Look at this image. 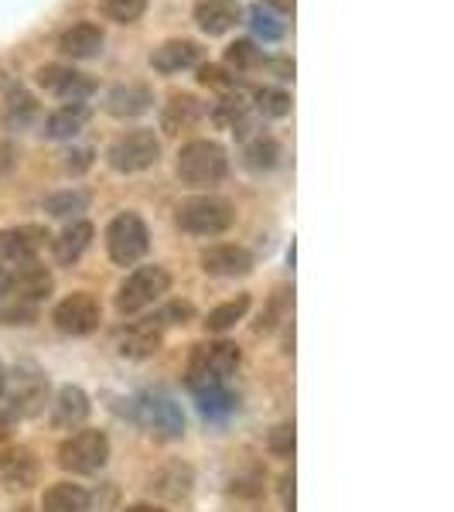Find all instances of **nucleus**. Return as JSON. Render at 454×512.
Segmentation results:
<instances>
[{
    "mask_svg": "<svg viewBox=\"0 0 454 512\" xmlns=\"http://www.w3.org/2000/svg\"><path fill=\"white\" fill-rule=\"evenodd\" d=\"M175 222L188 236H222L236 226V205L222 195H188L175 205Z\"/></svg>",
    "mask_w": 454,
    "mask_h": 512,
    "instance_id": "1",
    "label": "nucleus"
},
{
    "mask_svg": "<svg viewBox=\"0 0 454 512\" xmlns=\"http://www.w3.org/2000/svg\"><path fill=\"white\" fill-rule=\"evenodd\" d=\"M175 171L185 185L212 188L229 175V151L219 144V140H209V137L188 140V144L178 151Z\"/></svg>",
    "mask_w": 454,
    "mask_h": 512,
    "instance_id": "2",
    "label": "nucleus"
},
{
    "mask_svg": "<svg viewBox=\"0 0 454 512\" xmlns=\"http://www.w3.org/2000/svg\"><path fill=\"white\" fill-rule=\"evenodd\" d=\"M239 369V345L236 342H202L192 349V359H188V386L195 390H205V386H222L229 383Z\"/></svg>",
    "mask_w": 454,
    "mask_h": 512,
    "instance_id": "3",
    "label": "nucleus"
},
{
    "mask_svg": "<svg viewBox=\"0 0 454 512\" xmlns=\"http://www.w3.org/2000/svg\"><path fill=\"white\" fill-rule=\"evenodd\" d=\"M158 161H161V140L147 127L123 130V134L113 137V144L106 147V164H110L117 175H140V171L154 168Z\"/></svg>",
    "mask_w": 454,
    "mask_h": 512,
    "instance_id": "4",
    "label": "nucleus"
},
{
    "mask_svg": "<svg viewBox=\"0 0 454 512\" xmlns=\"http://www.w3.org/2000/svg\"><path fill=\"white\" fill-rule=\"evenodd\" d=\"M130 410H134V420L140 427H147L154 437L161 441H178L185 434V414L175 403V396L164 390H144L130 400Z\"/></svg>",
    "mask_w": 454,
    "mask_h": 512,
    "instance_id": "5",
    "label": "nucleus"
},
{
    "mask_svg": "<svg viewBox=\"0 0 454 512\" xmlns=\"http://www.w3.org/2000/svg\"><path fill=\"white\" fill-rule=\"evenodd\" d=\"M0 396H7L4 410L11 417H18V420L38 417L48 403V376L41 373L38 366H31V362H21L14 373H7L4 393Z\"/></svg>",
    "mask_w": 454,
    "mask_h": 512,
    "instance_id": "6",
    "label": "nucleus"
},
{
    "mask_svg": "<svg viewBox=\"0 0 454 512\" xmlns=\"http://www.w3.org/2000/svg\"><path fill=\"white\" fill-rule=\"evenodd\" d=\"M151 250V229L137 212H120L106 226V253L117 267H137Z\"/></svg>",
    "mask_w": 454,
    "mask_h": 512,
    "instance_id": "7",
    "label": "nucleus"
},
{
    "mask_svg": "<svg viewBox=\"0 0 454 512\" xmlns=\"http://www.w3.org/2000/svg\"><path fill=\"white\" fill-rule=\"evenodd\" d=\"M171 291V274L158 263H147V267L130 270L127 280L120 284L117 291V311L120 315H140L147 311L151 304H158L164 294Z\"/></svg>",
    "mask_w": 454,
    "mask_h": 512,
    "instance_id": "8",
    "label": "nucleus"
},
{
    "mask_svg": "<svg viewBox=\"0 0 454 512\" xmlns=\"http://www.w3.org/2000/svg\"><path fill=\"white\" fill-rule=\"evenodd\" d=\"M110 461V437L103 431H76L59 444V465L72 475H96Z\"/></svg>",
    "mask_w": 454,
    "mask_h": 512,
    "instance_id": "9",
    "label": "nucleus"
},
{
    "mask_svg": "<svg viewBox=\"0 0 454 512\" xmlns=\"http://www.w3.org/2000/svg\"><path fill=\"white\" fill-rule=\"evenodd\" d=\"M35 82H38V89H45L48 96L62 99V103H86V99L96 93L93 76H86V72L72 69V65H62V62L38 65Z\"/></svg>",
    "mask_w": 454,
    "mask_h": 512,
    "instance_id": "10",
    "label": "nucleus"
},
{
    "mask_svg": "<svg viewBox=\"0 0 454 512\" xmlns=\"http://www.w3.org/2000/svg\"><path fill=\"white\" fill-rule=\"evenodd\" d=\"M99 318H103V311H99V301H96L93 294H86V291L69 294L65 301L55 304V311H52L55 328H59L62 335H72V338L96 332Z\"/></svg>",
    "mask_w": 454,
    "mask_h": 512,
    "instance_id": "11",
    "label": "nucleus"
},
{
    "mask_svg": "<svg viewBox=\"0 0 454 512\" xmlns=\"http://www.w3.org/2000/svg\"><path fill=\"white\" fill-rule=\"evenodd\" d=\"M52 243V233L38 222H21V226L0 229V260L4 263H31L38 260V253Z\"/></svg>",
    "mask_w": 454,
    "mask_h": 512,
    "instance_id": "12",
    "label": "nucleus"
},
{
    "mask_svg": "<svg viewBox=\"0 0 454 512\" xmlns=\"http://www.w3.org/2000/svg\"><path fill=\"white\" fill-rule=\"evenodd\" d=\"M205 62V48L195 38H168L151 52V69L161 76H178V72L198 69Z\"/></svg>",
    "mask_w": 454,
    "mask_h": 512,
    "instance_id": "13",
    "label": "nucleus"
},
{
    "mask_svg": "<svg viewBox=\"0 0 454 512\" xmlns=\"http://www.w3.org/2000/svg\"><path fill=\"white\" fill-rule=\"evenodd\" d=\"M205 117H209V103H202L195 93H171L161 106V130L168 137H178L195 130Z\"/></svg>",
    "mask_w": 454,
    "mask_h": 512,
    "instance_id": "14",
    "label": "nucleus"
},
{
    "mask_svg": "<svg viewBox=\"0 0 454 512\" xmlns=\"http://www.w3.org/2000/svg\"><path fill=\"white\" fill-rule=\"evenodd\" d=\"M161 342H164V321L154 315L123 328L117 338V349L123 359H151L161 349Z\"/></svg>",
    "mask_w": 454,
    "mask_h": 512,
    "instance_id": "15",
    "label": "nucleus"
},
{
    "mask_svg": "<svg viewBox=\"0 0 454 512\" xmlns=\"http://www.w3.org/2000/svg\"><path fill=\"white\" fill-rule=\"evenodd\" d=\"M202 270L209 277H226V280L246 277L253 274V253L236 243H216L202 253Z\"/></svg>",
    "mask_w": 454,
    "mask_h": 512,
    "instance_id": "16",
    "label": "nucleus"
},
{
    "mask_svg": "<svg viewBox=\"0 0 454 512\" xmlns=\"http://www.w3.org/2000/svg\"><path fill=\"white\" fill-rule=\"evenodd\" d=\"M106 113L117 120H137L154 110V89L144 82H123L106 93Z\"/></svg>",
    "mask_w": 454,
    "mask_h": 512,
    "instance_id": "17",
    "label": "nucleus"
},
{
    "mask_svg": "<svg viewBox=\"0 0 454 512\" xmlns=\"http://www.w3.org/2000/svg\"><path fill=\"white\" fill-rule=\"evenodd\" d=\"M103 45H106V35H103V28L93 21L69 24V28L59 35V52L72 62L99 59V55H103Z\"/></svg>",
    "mask_w": 454,
    "mask_h": 512,
    "instance_id": "18",
    "label": "nucleus"
},
{
    "mask_svg": "<svg viewBox=\"0 0 454 512\" xmlns=\"http://www.w3.org/2000/svg\"><path fill=\"white\" fill-rule=\"evenodd\" d=\"M243 21V7L239 0H198L195 4V24L202 35L222 38Z\"/></svg>",
    "mask_w": 454,
    "mask_h": 512,
    "instance_id": "19",
    "label": "nucleus"
},
{
    "mask_svg": "<svg viewBox=\"0 0 454 512\" xmlns=\"http://www.w3.org/2000/svg\"><path fill=\"white\" fill-rule=\"evenodd\" d=\"M55 291V277L48 267H41L38 260L31 263H18V270L11 274V294L18 301H28V304H41L45 297H52Z\"/></svg>",
    "mask_w": 454,
    "mask_h": 512,
    "instance_id": "20",
    "label": "nucleus"
},
{
    "mask_svg": "<svg viewBox=\"0 0 454 512\" xmlns=\"http://www.w3.org/2000/svg\"><path fill=\"white\" fill-rule=\"evenodd\" d=\"M0 478L7 489H31L38 482V458L31 448H4L0 451Z\"/></svg>",
    "mask_w": 454,
    "mask_h": 512,
    "instance_id": "21",
    "label": "nucleus"
},
{
    "mask_svg": "<svg viewBox=\"0 0 454 512\" xmlns=\"http://www.w3.org/2000/svg\"><path fill=\"white\" fill-rule=\"evenodd\" d=\"M93 120V106L89 103H62L59 110H52L45 117V134L48 140H72L86 130V123Z\"/></svg>",
    "mask_w": 454,
    "mask_h": 512,
    "instance_id": "22",
    "label": "nucleus"
},
{
    "mask_svg": "<svg viewBox=\"0 0 454 512\" xmlns=\"http://www.w3.org/2000/svg\"><path fill=\"white\" fill-rule=\"evenodd\" d=\"M93 236H96L93 222L72 219L59 236H52V253H55V260H59L62 267H72V263H79V260H82V253H86L89 246H93Z\"/></svg>",
    "mask_w": 454,
    "mask_h": 512,
    "instance_id": "23",
    "label": "nucleus"
},
{
    "mask_svg": "<svg viewBox=\"0 0 454 512\" xmlns=\"http://www.w3.org/2000/svg\"><path fill=\"white\" fill-rule=\"evenodd\" d=\"M89 396L82 386H62L59 396H55V403H52V424L59 427V431H76V427L86 424V417H89Z\"/></svg>",
    "mask_w": 454,
    "mask_h": 512,
    "instance_id": "24",
    "label": "nucleus"
},
{
    "mask_svg": "<svg viewBox=\"0 0 454 512\" xmlns=\"http://www.w3.org/2000/svg\"><path fill=\"white\" fill-rule=\"evenodd\" d=\"M38 113H41V106H38L35 93L14 86L11 93L4 96V103H0V127L18 134V130H28L31 123L38 120Z\"/></svg>",
    "mask_w": 454,
    "mask_h": 512,
    "instance_id": "25",
    "label": "nucleus"
},
{
    "mask_svg": "<svg viewBox=\"0 0 454 512\" xmlns=\"http://www.w3.org/2000/svg\"><path fill=\"white\" fill-rule=\"evenodd\" d=\"M192 485H195V472L188 465H181V461H171V465H164L151 475V489L161 499H185L192 492Z\"/></svg>",
    "mask_w": 454,
    "mask_h": 512,
    "instance_id": "26",
    "label": "nucleus"
},
{
    "mask_svg": "<svg viewBox=\"0 0 454 512\" xmlns=\"http://www.w3.org/2000/svg\"><path fill=\"white\" fill-rule=\"evenodd\" d=\"M89 202H93V195L86 192V188L72 185V188H62V192L48 195L45 202H41V209L48 212L52 219H82V212H89Z\"/></svg>",
    "mask_w": 454,
    "mask_h": 512,
    "instance_id": "27",
    "label": "nucleus"
},
{
    "mask_svg": "<svg viewBox=\"0 0 454 512\" xmlns=\"http://www.w3.org/2000/svg\"><path fill=\"white\" fill-rule=\"evenodd\" d=\"M41 512H89V492L72 482H55L41 495Z\"/></svg>",
    "mask_w": 454,
    "mask_h": 512,
    "instance_id": "28",
    "label": "nucleus"
},
{
    "mask_svg": "<svg viewBox=\"0 0 454 512\" xmlns=\"http://www.w3.org/2000/svg\"><path fill=\"white\" fill-rule=\"evenodd\" d=\"M243 164L253 175H267L280 164V144L270 134H257L253 140H246L243 147Z\"/></svg>",
    "mask_w": 454,
    "mask_h": 512,
    "instance_id": "29",
    "label": "nucleus"
},
{
    "mask_svg": "<svg viewBox=\"0 0 454 512\" xmlns=\"http://www.w3.org/2000/svg\"><path fill=\"white\" fill-rule=\"evenodd\" d=\"M222 65H226L233 76H243V72H253V69H260V65H267V55H263V48L257 45V41L239 38V41H233V45H226Z\"/></svg>",
    "mask_w": 454,
    "mask_h": 512,
    "instance_id": "30",
    "label": "nucleus"
},
{
    "mask_svg": "<svg viewBox=\"0 0 454 512\" xmlns=\"http://www.w3.org/2000/svg\"><path fill=\"white\" fill-rule=\"evenodd\" d=\"M253 106H250V96H243L239 89L233 93H222V99L212 106V120L219 123L222 130H239L246 120H250Z\"/></svg>",
    "mask_w": 454,
    "mask_h": 512,
    "instance_id": "31",
    "label": "nucleus"
},
{
    "mask_svg": "<svg viewBox=\"0 0 454 512\" xmlns=\"http://www.w3.org/2000/svg\"><path fill=\"white\" fill-rule=\"evenodd\" d=\"M195 400H198V410H202L205 420H226L236 410V393L229 390V383L195 390Z\"/></svg>",
    "mask_w": 454,
    "mask_h": 512,
    "instance_id": "32",
    "label": "nucleus"
},
{
    "mask_svg": "<svg viewBox=\"0 0 454 512\" xmlns=\"http://www.w3.org/2000/svg\"><path fill=\"white\" fill-rule=\"evenodd\" d=\"M250 106L257 110V117H263V120H284V117H291L294 99H291V93H287V89L263 86V89H257V93H253Z\"/></svg>",
    "mask_w": 454,
    "mask_h": 512,
    "instance_id": "33",
    "label": "nucleus"
},
{
    "mask_svg": "<svg viewBox=\"0 0 454 512\" xmlns=\"http://www.w3.org/2000/svg\"><path fill=\"white\" fill-rule=\"evenodd\" d=\"M246 311H250V294H239L233 301L212 308L209 315H205V328H209V332H229L236 321L246 318Z\"/></svg>",
    "mask_w": 454,
    "mask_h": 512,
    "instance_id": "34",
    "label": "nucleus"
},
{
    "mask_svg": "<svg viewBox=\"0 0 454 512\" xmlns=\"http://www.w3.org/2000/svg\"><path fill=\"white\" fill-rule=\"evenodd\" d=\"M291 304H294V291H287V287H280V291L270 294V304L260 311L257 332H260V335L274 332V328L280 325V321H287V318H291Z\"/></svg>",
    "mask_w": 454,
    "mask_h": 512,
    "instance_id": "35",
    "label": "nucleus"
},
{
    "mask_svg": "<svg viewBox=\"0 0 454 512\" xmlns=\"http://www.w3.org/2000/svg\"><path fill=\"white\" fill-rule=\"evenodd\" d=\"M195 79H198V86L216 89V93H233V89H239V76H233L226 65H216V62H202V65H198Z\"/></svg>",
    "mask_w": 454,
    "mask_h": 512,
    "instance_id": "36",
    "label": "nucleus"
},
{
    "mask_svg": "<svg viewBox=\"0 0 454 512\" xmlns=\"http://www.w3.org/2000/svg\"><path fill=\"white\" fill-rule=\"evenodd\" d=\"M151 0H99V11L117 24H137L147 14Z\"/></svg>",
    "mask_w": 454,
    "mask_h": 512,
    "instance_id": "37",
    "label": "nucleus"
},
{
    "mask_svg": "<svg viewBox=\"0 0 454 512\" xmlns=\"http://www.w3.org/2000/svg\"><path fill=\"white\" fill-rule=\"evenodd\" d=\"M246 18H250V28H253V35L263 38V41H280L284 38V21H277L274 18V11H267L263 4H253L250 11H246Z\"/></svg>",
    "mask_w": 454,
    "mask_h": 512,
    "instance_id": "38",
    "label": "nucleus"
},
{
    "mask_svg": "<svg viewBox=\"0 0 454 512\" xmlns=\"http://www.w3.org/2000/svg\"><path fill=\"white\" fill-rule=\"evenodd\" d=\"M267 448L277 454V458H294V448H297V431L294 424H277L274 431L267 437Z\"/></svg>",
    "mask_w": 454,
    "mask_h": 512,
    "instance_id": "39",
    "label": "nucleus"
},
{
    "mask_svg": "<svg viewBox=\"0 0 454 512\" xmlns=\"http://www.w3.org/2000/svg\"><path fill=\"white\" fill-rule=\"evenodd\" d=\"M31 321H38V304H28L14 297L11 304L0 308V325H31Z\"/></svg>",
    "mask_w": 454,
    "mask_h": 512,
    "instance_id": "40",
    "label": "nucleus"
},
{
    "mask_svg": "<svg viewBox=\"0 0 454 512\" xmlns=\"http://www.w3.org/2000/svg\"><path fill=\"white\" fill-rule=\"evenodd\" d=\"M236 495H243V499H257L263 495V472L260 468H246V472H239L233 478V485H229Z\"/></svg>",
    "mask_w": 454,
    "mask_h": 512,
    "instance_id": "41",
    "label": "nucleus"
},
{
    "mask_svg": "<svg viewBox=\"0 0 454 512\" xmlns=\"http://www.w3.org/2000/svg\"><path fill=\"white\" fill-rule=\"evenodd\" d=\"M93 158H96V151H93V147H72V151L65 154L62 168L69 171V175H82V171H89V168H93Z\"/></svg>",
    "mask_w": 454,
    "mask_h": 512,
    "instance_id": "42",
    "label": "nucleus"
},
{
    "mask_svg": "<svg viewBox=\"0 0 454 512\" xmlns=\"http://www.w3.org/2000/svg\"><path fill=\"white\" fill-rule=\"evenodd\" d=\"M158 318L164 321V328H168V325H185V321L195 318V308L188 301H171L168 308L158 311Z\"/></svg>",
    "mask_w": 454,
    "mask_h": 512,
    "instance_id": "43",
    "label": "nucleus"
},
{
    "mask_svg": "<svg viewBox=\"0 0 454 512\" xmlns=\"http://www.w3.org/2000/svg\"><path fill=\"white\" fill-rule=\"evenodd\" d=\"M18 164V151H14L11 140H0V175H7V171Z\"/></svg>",
    "mask_w": 454,
    "mask_h": 512,
    "instance_id": "44",
    "label": "nucleus"
},
{
    "mask_svg": "<svg viewBox=\"0 0 454 512\" xmlns=\"http://www.w3.org/2000/svg\"><path fill=\"white\" fill-rule=\"evenodd\" d=\"M280 499H284V509L294 512V472L280 478Z\"/></svg>",
    "mask_w": 454,
    "mask_h": 512,
    "instance_id": "45",
    "label": "nucleus"
},
{
    "mask_svg": "<svg viewBox=\"0 0 454 512\" xmlns=\"http://www.w3.org/2000/svg\"><path fill=\"white\" fill-rule=\"evenodd\" d=\"M270 65V69H274V76L277 79H294V59H287V55H284V59H274V62H267Z\"/></svg>",
    "mask_w": 454,
    "mask_h": 512,
    "instance_id": "46",
    "label": "nucleus"
},
{
    "mask_svg": "<svg viewBox=\"0 0 454 512\" xmlns=\"http://www.w3.org/2000/svg\"><path fill=\"white\" fill-rule=\"evenodd\" d=\"M267 4V11H277V14H294L297 0H263Z\"/></svg>",
    "mask_w": 454,
    "mask_h": 512,
    "instance_id": "47",
    "label": "nucleus"
},
{
    "mask_svg": "<svg viewBox=\"0 0 454 512\" xmlns=\"http://www.w3.org/2000/svg\"><path fill=\"white\" fill-rule=\"evenodd\" d=\"M7 294H11V270L0 267V301H4Z\"/></svg>",
    "mask_w": 454,
    "mask_h": 512,
    "instance_id": "48",
    "label": "nucleus"
},
{
    "mask_svg": "<svg viewBox=\"0 0 454 512\" xmlns=\"http://www.w3.org/2000/svg\"><path fill=\"white\" fill-rule=\"evenodd\" d=\"M11 427H14V417L7 414L4 407H0V437H7V434H11Z\"/></svg>",
    "mask_w": 454,
    "mask_h": 512,
    "instance_id": "49",
    "label": "nucleus"
},
{
    "mask_svg": "<svg viewBox=\"0 0 454 512\" xmlns=\"http://www.w3.org/2000/svg\"><path fill=\"white\" fill-rule=\"evenodd\" d=\"M123 512H164V509L154 506V502H137V506H127Z\"/></svg>",
    "mask_w": 454,
    "mask_h": 512,
    "instance_id": "50",
    "label": "nucleus"
},
{
    "mask_svg": "<svg viewBox=\"0 0 454 512\" xmlns=\"http://www.w3.org/2000/svg\"><path fill=\"white\" fill-rule=\"evenodd\" d=\"M4 383H7V366L0 362V393H4Z\"/></svg>",
    "mask_w": 454,
    "mask_h": 512,
    "instance_id": "51",
    "label": "nucleus"
},
{
    "mask_svg": "<svg viewBox=\"0 0 454 512\" xmlns=\"http://www.w3.org/2000/svg\"><path fill=\"white\" fill-rule=\"evenodd\" d=\"M14 512H35V509H31V506H21V509H14Z\"/></svg>",
    "mask_w": 454,
    "mask_h": 512,
    "instance_id": "52",
    "label": "nucleus"
}]
</instances>
